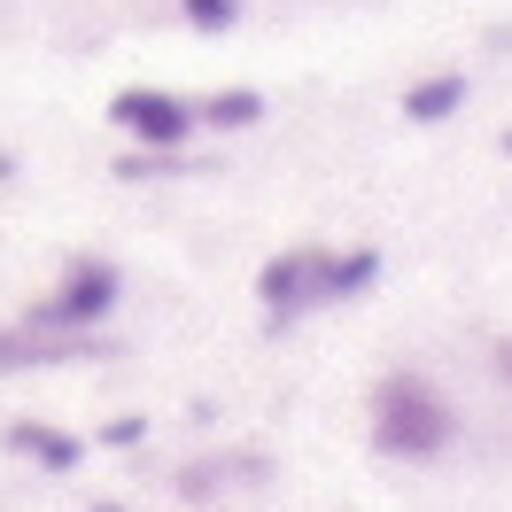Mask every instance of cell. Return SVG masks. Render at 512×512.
Here are the masks:
<instances>
[{
  "label": "cell",
  "instance_id": "cell-4",
  "mask_svg": "<svg viewBox=\"0 0 512 512\" xmlns=\"http://www.w3.org/2000/svg\"><path fill=\"white\" fill-rule=\"evenodd\" d=\"M256 295H264V311H272V319L311 311V303L326 295V249H280L264 272H256Z\"/></svg>",
  "mask_w": 512,
  "mask_h": 512
},
{
  "label": "cell",
  "instance_id": "cell-8",
  "mask_svg": "<svg viewBox=\"0 0 512 512\" xmlns=\"http://www.w3.org/2000/svg\"><path fill=\"white\" fill-rule=\"evenodd\" d=\"M8 443L24 450V458H39V466H78V435H55V427H39V419H16L8 427Z\"/></svg>",
  "mask_w": 512,
  "mask_h": 512
},
{
  "label": "cell",
  "instance_id": "cell-3",
  "mask_svg": "<svg viewBox=\"0 0 512 512\" xmlns=\"http://www.w3.org/2000/svg\"><path fill=\"white\" fill-rule=\"evenodd\" d=\"M109 125H125V140H140V148H156V156H179L194 132V101L163 94V86H125V94L109 101Z\"/></svg>",
  "mask_w": 512,
  "mask_h": 512
},
{
  "label": "cell",
  "instance_id": "cell-1",
  "mask_svg": "<svg viewBox=\"0 0 512 512\" xmlns=\"http://www.w3.org/2000/svg\"><path fill=\"white\" fill-rule=\"evenodd\" d=\"M450 443H458V412L419 373H388L373 388V450H388V458H443Z\"/></svg>",
  "mask_w": 512,
  "mask_h": 512
},
{
  "label": "cell",
  "instance_id": "cell-13",
  "mask_svg": "<svg viewBox=\"0 0 512 512\" xmlns=\"http://www.w3.org/2000/svg\"><path fill=\"white\" fill-rule=\"evenodd\" d=\"M505 156H512V132H505Z\"/></svg>",
  "mask_w": 512,
  "mask_h": 512
},
{
  "label": "cell",
  "instance_id": "cell-10",
  "mask_svg": "<svg viewBox=\"0 0 512 512\" xmlns=\"http://www.w3.org/2000/svg\"><path fill=\"white\" fill-rule=\"evenodd\" d=\"M179 8H187L194 32H233L241 24V0H179Z\"/></svg>",
  "mask_w": 512,
  "mask_h": 512
},
{
  "label": "cell",
  "instance_id": "cell-7",
  "mask_svg": "<svg viewBox=\"0 0 512 512\" xmlns=\"http://www.w3.org/2000/svg\"><path fill=\"white\" fill-rule=\"evenodd\" d=\"M86 350V334H39V326H16V334H0V373H16V365H55V357Z\"/></svg>",
  "mask_w": 512,
  "mask_h": 512
},
{
  "label": "cell",
  "instance_id": "cell-5",
  "mask_svg": "<svg viewBox=\"0 0 512 512\" xmlns=\"http://www.w3.org/2000/svg\"><path fill=\"white\" fill-rule=\"evenodd\" d=\"M466 109V70H443V78H419L404 94V125H443Z\"/></svg>",
  "mask_w": 512,
  "mask_h": 512
},
{
  "label": "cell",
  "instance_id": "cell-9",
  "mask_svg": "<svg viewBox=\"0 0 512 512\" xmlns=\"http://www.w3.org/2000/svg\"><path fill=\"white\" fill-rule=\"evenodd\" d=\"M381 272V256L373 249H350V256H326V295H350V288H365Z\"/></svg>",
  "mask_w": 512,
  "mask_h": 512
},
{
  "label": "cell",
  "instance_id": "cell-11",
  "mask_svg": "<svg viewBox=\"0 0 512 512\" xmlns=\"http://www.w3.org/2000/svg\"><path fill=\"white\" fill-rule=\"evenodd\" d=\"M140 435H148V419H109V427H101V443H117V450L140 443Z\"/></svg>",
  "mask_w": 512,
  "mask_h": 512
},
{
  "label": "cell",
  "instance_id": "cell-6",
  "mask_svg": "<svg viewBox=\"0 0 512 512\" xmlns=\"http://www.w3.org/2000/svg\"><path fill=\"white\" fill-rule=\"evenodd\" d=\"M194 125H210V132H249V125H264V94H256V86H218L210 101H194Z\"/></svg>",
  "mask_w": 512,
  "mask_h": 512
},
{
  "label": "cell",
  "instance_id": "cell-2",
  "mask_svg": "<svg viewBox=\"0 0 512 512\" xmlns=\"http://www.w3.org/2000/svg\"><path fill=\"white\" fill-rule=\"evenodd\" d=\"M109 311H117V272L109 264H78L55 295H39L24 311V326H39V334H94Z\"/></svg>",
  "mask_w": 512,
  "mask_h": 512
},
{
  "label": "cell",
  "instance_id": "cell-12",
  "mask_svg": "<svg viewBox=\"0 0 512 512\" xmlns=\"http://www.w3.org/2000/svg\"><path fill=\"white\" fill-rule=\"evenodd\" d=\"M489 373H497V381L512 388V334H505V342H497V350H489Z\"/></svg>",
  "mask_w": 512,
  "mask_h": 512
}]
</instances>
